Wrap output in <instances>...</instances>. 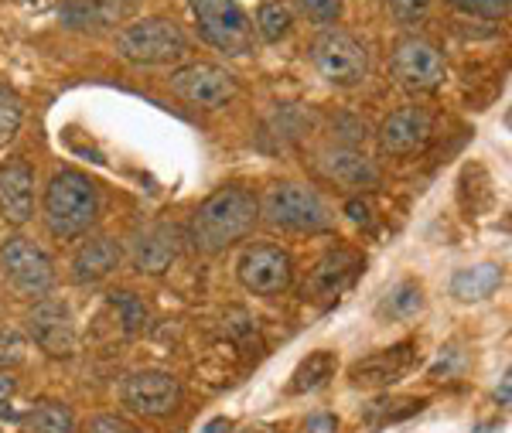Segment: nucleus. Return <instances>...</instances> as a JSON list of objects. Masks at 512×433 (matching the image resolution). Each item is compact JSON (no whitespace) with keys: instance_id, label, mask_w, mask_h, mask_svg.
Returning <instances> with one entry per match:
<instances>
[{"instance_id":"obj_1","label":"nucleus","mask_w":512,"mask_h":433,"mask_svg":"<svg viewBox=\"0 0 512 433\" xmlns=\"http://www.w3.org/2000/svg\"><path fill=\"white\" fill-rule=\"evenodd\" d=\"M260 219V202L250 188L226 185L198 205L192 219V243L198 253H219V249L246 239Z\"/></svg>"},{"instance_id":"obj_2","label":"nucleus","mask_w":512,"mask_h":433,"mask_svg":"<svg viewBox=\"0 0 512 433\" xmlns=\"http://www.w3.org/2000/svg\"><path fill=\"white\" fill-rule=\"evenodd\" d=\"M45 226L59 239H79L93 229L99 215V195L96 185L79 171H59L52 174L45 188Z\"/></svg>"},{"instance_id":"obj_3","label":"nucleus","mask_w":512,"mask_h":433,"mask_svg":"<svg viewBox=\"0 0 512 433\" xmlns=\"http://www.w3.org/2000/svg\"><path fill=\"white\" fill-rule=\"evenodd\" d=\"M185 52V31L168 18H140L117 31V55L130 65H171Z\"/></svg>"},{"instance_id":"obj_4","label":"nucleus","mask_w":512,"mask_h":433,"mask_svg":"<svg viewBox=\"0 0 512 433\" xmlns=\"http://www.w3.org/2000/svg\"><path fill=\"white\" fill-rule=\"evenodd\" d=\"M263 219L274 229L284 232H328L332 229V212L321 202V195L308 185H274L263 195L260 205Z\"/></svg>"},{"instance_id":"obj_5","label":"nucleus","mask_w":512,"mask_h":433,"mask_svg":"<svg viewBox=\"0 0 512 433\" xmlns=\"http://www.w3.org/2000/svg\"><path fill=\"white\" fill-rule=\"evenodd\" d=\"M198 21V35L226 55H246L253 48L250 18L236 0H188Z\"/></svg>"},{"instance_id":"obj_6","label":"nucleus","mask_w":512,"mask_h":433,"mask_svg":"<svg viewBox=\"0 0 512 433\" xmlns=\"http://www.w3.org/2000/svg\"><path fill=\"white\" fill-rule=\"evenodd\" d=\"M311 62L332 86L352 89L366 79L369 72V52L359 38L349 31H325L315 45H311Z\"/></svg>"},{"instance_id":"obj_7","label":"nucleus","mask_w":512,"mask_h":433,"mask_svg":"<svg viewBox=\"0 0 512 433\" xmlns=\"http://www.w3.org/2000/svg\"><path fill=\"white\" fill-rule=\"evenodd\" d=\"M0 270L7 283L24 297H45L55 283V266L48 253L24 236H11L0 246Z\"/></svg>"},{"instance_id":"obj_8","label":"nucleus","mask_w":512,"mask_h":433,"mask_svg":"<svg viewBox=\"0 0 512 433\" xmlns=\"http://www.w3.org/2000/svg\"><path fill=\"white\" fill-rule=\"evenodd\" d=\"M171 89L178 99L198 110H219L236 96V79L222 65L212 62H188L171 72Z\"/></svg>"},{"instance_id":"obj_9","label":"nucleus","mask_w":512,"mask_h":433,"mask_svg":"<svg viewBox=\"0 0 512 433\" xmlns=\"http://www.w3.org/2000/svg\"><path fill=\"white\" fill-rule=\"evenodd\" d=\"M239 283L256 297H280L294 280V260L287 249L280 246H250L239 256Z\"/></svg>"},{"instance_id":"obj_10","label":"nucleus","mask_w":512,"mask_h":433,"mask_svg":"<svg viewBox=\"0 0 512 433\" xmlns=\"http://www.w3.org/2000/svg\"><path fill=\"white\" fill-rule=\"evenodd\" d=\"M393 76L410 93H431L444 82V55L427 38H400L393 48Z\"/></svg>"},{"instance_id":"obj_11","label":"nucleus","mask_w":512,"mask_h":433,"mask_svg":"<svg viewBox=\"0 0 512 433\" xmlns=\"http://www.w3.org/2000/svg\"><path fill=\"white\" fill-rule=\"evenodd\" d=\"M123 403L130 406L140 416H151V420H161V416H171L181 403V382L164 369H144L134 372L127 382H123Z\"/></svg>"},{"instance_id":"obj_12","label":"nucleus","mask_w":512,"mask_h":433,"mask_svg":"<svg viewBox=\"0 0 512 433\" xmlns=\"http://www.w3.org/2000/svg\"><path fill=\"white\" fill-rule=\"evenodd\" d=\"M28 331L31 341L52 358L76 355V321H72V311L62 301L41 297L35 311L28 314Z\"/></svg>"},{"instance_id":"obj_13","label":"nucleus","mask_w":512,"mask_h":433,"mask_svg":"<svg viewBox=\"0 0 512 433\" xmlns=\"http://www.w3.org/2000/svg\"><path fill=\"white\" fill-rule=\"evenodd\" d=\"M417 365V345L414 341H400L393 348L373 352L349 369V382L355 389H390L396 386L410 369Z\"/></svg>"},{"instance_id":"obj_14","label":"nucleus","mask_w":512,"mask_h":433,"mask_svg":"<svg viewBox=\"0 0 512 433\" xmlns=\"http://www.w3.org/2000/svg\"><path fill=\"white\" fill-rule=\"evenodd\" d=\"M362 270V256L352 253V249H332L315 263V270L304 280V297L318 304H332L345 290L352 287V280L359 277Z\"/></svg>"},{"instance_id":"obj_15","label":"nucleus","mask_w":512,"mask_h":433,"mask_svg":"<svg viewBox=\"0 0 512 433\" xmlns=\"http://www.w3.org/2000/svg\"><path fill=\"white\" fill-rule=\"evenodd\" d=\"M0 215L11 226H24L35 215V171L21 157L0 164Z\"/></svg>"},{"instance_id":"obj_16","label":"nucleus","mask_w":512,"mask_h":433,"mask_svg":"<svg viewBox=\"0 0 512 433\" xmlns=\"http://www.w3.org/2000/svg\"><path fill=\"white\" fill-rule=\"evenodd\" d=\"M431 137V116L420 106H403V110L390 113L379 127V147L386 154H414Z\"/></svg>"},{"instance_id":"obj_17","label":"nucleus","mask_w":512,"mask_h":433,"mask_svg":"<svg viewBox=\"0 0 512 433\" xmlns=\"http://www.w3.org/2000/svg\"><path fill=\"white\" fill-rule=\"evenodd\" d=\"M178 260V229L168 222H154V226L140 229L134 239V266L140 273H164Z\"/></svg>"},{"instance_id":"obj_18","label":"nucleus","mask_w":512,"mask_h":433,"mask_svg":"<svg viewBox=\"0 0 512 433\" xmlns=\"http://www.w3.org/2000/svg\"><path fill=\"white\" fill-rule=\"evenodd\" d=\"M120 266V243L110 236L86 239L76 256H72V280L76 283H99Z\"/></svg>"},{"instance_id":"obj_19","label":"nucleus","mask_w":512,"mask_h":433,"mask_svg":"<svg viewBox=\"0 0 512 433\" xmlns=\"http://www.w3.org/2000/svg\"><path fill=\"white\" fill-rule=\"evenodd\" d=\"M321 168H325L328 178H335L338 185H349V188L376 185V168L369 164V157H362L359 151H349V147H332V151H325L321 154Z\"/></svg>"},{"instance_id":"obj_20","label":"nucleus","mask_w":512,"mask_h":433,"mask_svg":"<svg viewBox=\"0 0 512 433\" xmlns=\"http://www.w3.org/2000/svg\"><path fill=\"white\" fill-rule=\"evenodd\" d=\"M502 287V270L495 263H478V266H465L451 277V297L465 304H475V301H485L492 297L495 290Z\"/></svg>"},{"instance_id":"obj_21","label":"nucleus","mask_w":512,"mask_h":433,"mask_svg":"<svg viewBox=\"0 0 512 433\" xmlns=\"http://www.w3.org/2000/svg\"><path fill=\"white\" fill-rule=\"evenodd\" d=\"M335 372H338V355L328 352V348H318V352H311L308 358H301V365H297L291 382H287V393H294V396L315 393L328 379H335Z\"/></svg>"},{"instance_id":"obj_22","label":"nucleus","mask_w":512,"mask_h":433,"mask_svg":"<svg viewBox=\"0 0 512 433\" xmlns=\"http://www.w3.org/2000/svg\"><path fill=\"white\" fill-rule=\"evenodd\" d=\"M427 399H417V396H386V399H376L362 410V423L369 430H383L390 423H400V420H410V416L424 413Z\"/></svg>"},{"instance_id":"obj_23","label":"nucleus","mask_w":512,"mask_h":433,"mask_svg":"<svg viewBox=\"0 0 512 433\" xmlns=\"http://www.w3.org/2000/svg\"><path fill=\"white\" fill-rule=\"evenodd\" d=\"M420 311H424V287H420L417 280L396 283L376 307V314L383 321H407V318H417Z\"/></svg>"},{"instance_id":"obj_24","label":"nucleus","mask_w":512,"mask_h":433,"mask_svg":"<svg viewBox=\"0 0 512 433\" xmlns=\"http://www.w3.org/2000/svg\"><path fill=\"white\" fill-rule=\"evenodd\" d=\"M31 433H76V416L62 403H41L28 413Z\"/></svg>"},{"instance_id":"obj_25","label":"nucleus","mask_w":512,"mask_h":433,"mask_svg":"<svg viewBox=\"0 0 512 433\" xmlns=\"http://www.w3.org/2000/svg\"><path fill=\"white\" fill-rule=\"evenodd\" d=\"M291 11L284 4H263L260 14H256V31H260L263 41H280L291 35Z\"/></svg>"},{"instance_id":"obj_26","label":"nucleus","mask_w":512,"mask_h":433,"mask_svg":"<svg viewBox=\"0 0 512 433\" xmlns=\"http://www.w3.org/2000/svg\"><path fill=\"white\" fill-rule=\"evenodd\" d=\"M21 116H24V106H21V96L14 89L0 86V147L18 133L21 127Z\"/></svg>"},{"instance_id":"obj_27","label":"nucleus","mask_w":512,"mask_h":433,"mask_svg":"<svg viewBox=\"0 0 512 433\" xmlns=\"http://www.w3.org/2000/svg\"><path fill=\"white\" fill-rule=\"evenodd\" d=\"M24 355H28V338L14 328L0 331V372L18 369V365L24 362Z\"/></svg>"},{"instance_id":"obj_28","label":"nucleus","mask_w":512,"mask_h":433,"mask_svg":"<svg viewBox=\"0 0 512 433\" xmlns=\"http://www.w3.org/2000/svg\"><path fill=\"white\" fill-rule=\"evenodd\" d=\"M297 11L304 14L311 24H335L342 18V0H294Z\"/></svg>"},{"instance_id":"obj_29","label":"nucleus","mask_w":512,"mask_h":433,"mask_svg":"<svg viewBox=\"0 0 512 433\" xmlns=\"http://www.w3.org/2000/svg\"><path fill=\"white\" fill-rule=\"evenodd\" d=\"M458 11H465V14H472V18H506L509 14V4L512 0H451Z\"/></svg>"},{"instance_id":"obj_30","label":"nucleus","mask_w":512,"mask_h":433,"mask_svg":"<svg viewBox=\"0 0 512 433\" xmlns=\"http://www.w3.org/2000/svg\"><path fill=\"white\" fill-rule=\"evenodd\" d=\"M79 433H140V430L117 413H99V416H93V420L82 423Z\"/></svg>"},{"instance_id":"obj_31","label":"nucleus","mask_w":512,"mask_h":433,"mask_svg":"<svg viewBox=\"0 0 512 433\" xmlns=\"http://www.w3.org/2000/svg\"><path fill=\"white\" fill-rule=\"evenodd\" d=\"M113 307H120V314H123V324H127L130 331H137L140 324L147 321V307L140 304L134 294H113Z\"/></svg>"},{"instance_id":"obj_32","label":"nucleus","mask_w":512,"mask_h":433,"mask_svg":"<svg viewBox=\"0 0 512 433\" xmlns=\"http://www.w3.org/2000/svg\"><path fill=\"white\" fill-rule=\"evenodd\" d=\"M390 7L400 21H417L431 7V0H390Z\"/></svg>"},{"instance_id":"obj_33","label":"nucleus","mask_w":512,"mask_h":433,"mask_svg":"<svg viewBox=\"0 0 512 433\" xmlns=\"http://www.w3.org/2000/svg\"><path fill=\"white\" fill-rule=\"evenodd\" d=\"M14 379L0 376V420H14Z\"/></svg>"},{"instance_id":"obj_34","label":"nucleus","mask_w":512,"mask_h":433,"mask_svg":"<svg viewBox=\"0 0 512 433\" xmlns=\"http://www.w3.org/2000/svg\"><path fill=\"white\" fill-rule=\"evenodd\" d=\"M308 433H338V416L335 413H315L308 420Z\"/></svg>"},{"instance_id":"obj_35","label":"nucleus","mask_w":512,"mask_h":433,"mask_svg":"<svg viewBox=\"0 0 512 433\" xmlns=\"http://www.w3.org/2000/svg\"><path fill=\"white\" fill-rule=\"evenodd\" d=\"M233 430V420H226V416H219V420H212L209 427H205L202 433H229Z\"/></svg>"},{"instance_id":"obj_36","label":"nucleus","mask_w":512,"mask_h":433,"mask_svg":"<svg viewBox=\"0 0 512 433\" xmlns=\"http://www.w3.org/2000/svg\"><path fill=\"white\" fill-rule=\"evenodd\" d=\"M349 215L355 222H369V208L359 205V202H349Z\"/></svg>"},{"instance_id":"obj_37","label":"nucleus","mask_w":512,"mask_h":433,"mask_svg":"<svg viewBox=\"0 0 512 433\" xmlns=\"http://www.w3.org/2000/svg\"><path fill=\"white\" fill-rule=\"evenodd\" d=\"M239 433H277V427H270V423H250V427Z\"/></svg>"},{"instance_id":"obj_38","label":"nucleus","mask_w":512,"mask_h":433,"mask_svg":"<svg viewBox=\"0 0 512 433\" xmlns=\"http://www.w3.org/2000/svg\"><path fill=\"white\" fill-rule=\"evenodd\" d=\"M475 433H502V427H499V423H478Z\"/></svg>"},{"instance_id":"obj_39","label":"nucleus","mask_w":512,"mask_h":433,"mask_svg":"<svg viewBox=\"0 0 512 433\" xmlns=\"http://www.w3.org/2000/svg\"><path fill=\"white\" fill-rule=\"evenodd\" d=\"M499 399H502V403H509V376H506V379H502V389H499Z\"/></svg>"}]
</instances>
